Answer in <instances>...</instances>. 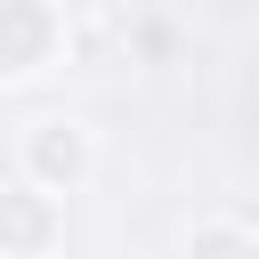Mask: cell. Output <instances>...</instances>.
<instances>
[{
    "mask_svg": "<svg viewBox=\"0 0 259 259\" xmlns=\"http://www.w3.org/2000/svg\"><path fill=\"white\" fill-rule=\"evenodd\" d=\"M8 170L32 178V186H49V194L65 202V194H81V186L97 178V130H89L81 113H32V121L16 130V146H8Z\"/></svg>",
    "mask_w": 259,
    "mask_h": 259,
    "instance_id": "obj_1",
    "label": "cell"
},
{
    "mask_svg": "<svg viewBox=\"0 0 259 259\" xmlns=\"http://www.w3.org/2000/svg\"><path fill=\"white\" fill-rule=\"evenodd\" d=\"M65 65V8L57 0H0V89H32Z\"/></svg>",
    "mask_w": 259,
    "mask_h": 259,
    "instance_id": "obj_2",
    "label": "cell"
},
{
    "mask_svg": "<svg viewBox=\"0 0 259 259\" xmlns=\"http://www.w3.org/2000/svg\"><path fill=\"white\" fill-rule=\"evenodd\" d=\"M65 251V202L32 178L8 170V194H0V259H57Z\"/></svg>",
    "mask_w": 259,
    "mask_h": 259,
    "instance_id": "obj_3",
    "label": "cell"
},
{
    "mask_svg": "<svg viewBox=\"0 0 259 259\" xmlns=\"http://www.w3.org/2000/svg\"><path fill=\"white\" fill-rule=\"evenodd\" d=\"M178 251H186V259H259V227H251L243 210H202Z\"/></svg>",
    "mask_w": 259,
    "mask_h": 259,
    "instance_id": "obj_4",
    "label": "cell"
}]
</instances>
